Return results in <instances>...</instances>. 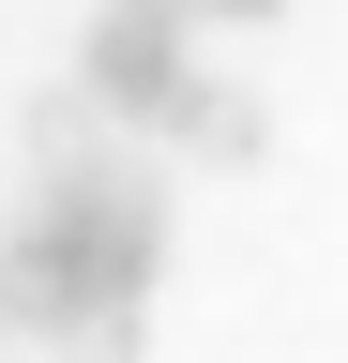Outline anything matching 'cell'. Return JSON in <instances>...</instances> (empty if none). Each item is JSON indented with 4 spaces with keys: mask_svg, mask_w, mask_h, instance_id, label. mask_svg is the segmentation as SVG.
<instances>
[{
    "mask_svg": "<svg viewBox=\"0 0 348 363\" xmlns=\"http://www.w3.org/2000/svg\"><path fill=\"white\" fill-rule=\"evenodd\" d=\"M152 272H167V182H152V152L76 136V152H46V197H30L16 242H0V333L137 348Z\"/></svg>",
    "mask_w": 348,
    "mask_h": 363,
    "instance_id": "1",
    "label": "cell"
},
{
    "mask_svg": "<svg viewBox=\"0 0 348 363\" xmlns=\"http://www.w3.org/2000/svg\"><path fill=\"white\" fill-rule=\"evenodd\" d=\"M76 76H91V106H106V121H152V106H167V76H182V0H91Z\"/></svg>",
    "mask_w": 348,
    "mask_h": 363,
    "instance_id": "2",
    "label": "cell"
},
{
    "mask_svg": "<svg viewBox=\"0 0 348 363\" xmlns=\"http://www.w3.org/2000/svg\"><path fill=\"white\" fill-rule=\"evenodd\" d=\"M152 121L182 136V152H212V167H257V152H273V106H257L242 76H197V61L167 76V106H152Z\"/></svg>",
    "mask_w": 348,
    "mask_h": 363,
    "instance_id": "3",
    "label": "cell"
},
{
    "mask_svg": "<svg viewBox=\"0 0 348 363\" xmlns=\"http://www.w3.org/2000/svg\"><path fill=\"white\" fill-rule=\"evenodd\" d=\"M182 16H228V30H273L288 0H182Z\"/></svg>",
    "mask_w": 348,
    "mask_h": 363,
    "instance_id": "4",
    "label": "cell"
}]
</instances>
